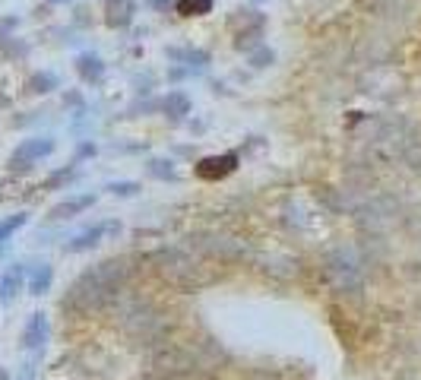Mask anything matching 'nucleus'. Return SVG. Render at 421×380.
<instances>
[{"label":"nucleus","instance_id":"5","mask_svg":"<svg viewBox=\"0 0 421 380\" xmlns=\"http://www.w3.org/2000/svg\"><path fill=\"white\" fill-rule=\"evenodd\" d=\"M235 168H238V156H235V152H225V156H206V158H200L197 175L203 177V181H219V177L231 175Z\"/></svg>","mask_w":421,"mask_h":380},{"label":"nucleus","instance_id":"22","mask_svg":"<svg viewBox=\"0 0 421 380\" xmlns=\"http://www.w3.org/2000/svg\"><path fill=\"white\" fill-rule=\"evenodd\" d=\"M7 105H10V99H7L4 92H0V108H7Z\"/></svg>","mask_w":421,"mask_h":380},{"label":"nucleus","instance_id":"11","mask_svg":"<svg viewBox=\"0 0 421 380\" xmlns=\"http://www.w3.org/2000/svg\"><path fill=\"white\" fill-rule=\"evenodd\" d=\"M162 108H165V118H171V120H184V114H190V99H187V92L174 89V92H168V95H165Z\"/></svg>","mask_w":421,"mask_h":380},{"label":"nucleus","instance_id":"8","mask_svg":"<svg viewBox=\"0 0 421 380\" xmlns=\"http://www.w3.org/2000/svg\"><path fill=\"white\" fill-rule=\"evenodd\" d=\"M51 285H54V266H51V263H35L32 270L26 272V289H29V295L41 298V295H48V291H51Z\"/></svg>","mask_w":421,"mask_h":380},{"label":"nucleus","instance_id":"20","mask_svg":"<svg viewBox=\"0 0 421 380\" xmlns=\"http://www.w3.org/2000/svg\"><path fill=\"white\" fill-rule=\"evenodd\" d=\"M89 156H96V143H89V139H86V143H79V149H77V158H73V165H77L79 158H89Z\"/></svg>","mask_w":421,"mask_h":380},{"label":"nucleus","instance_id":"4","mask_svg":"<svg viewBox=\"0 0 421 380\" xmlns=\"http://www.w3.org/2000/svg\"><path fill=\"white\" fill-rule=\"evenodd\" d=\"M48 336H51V327H48V317L41 310L29 314L26 329H22V348L26 352H41L48 346Z\"/></svg>","mask_w":421,"mask_h":380},{"label":"nucleus","instance_id":"17","mask_svg":"<svg viewBox=\"0 0 421 380\" xmlns=\"http://www.w3.org/2000/svg\"><path fill=\"white\" fill-rule=\"evenodd\" d=\"M73 177H77V165H67V168H58V171H54V175L48 177L41 187H45V190H58V187H64V184H70Z\"/></svg>","mask_w":421,"mask_h":380},{"label":"nucleus","instance_id":"14","mask_svg":"<svg viewBox=\"0 0 421 380\" xmlns=\"http://www.w3.org/2000/svg\"><path fill=\"white\" fill-rule=\"evenodd\" d=\"M26 222H29V213H13V215H7V219H0V247L7 244Z\"/></svg>","mask_w":421,"mask_h":380},{"label":"nucleus","instance_id":"16","mask_svg":"<svg viewBox=\"0 0 421 380\" xmlns=\"http://www.w3.org/2000/svg\"><path fill=\"white\" fill-rule=\"evenodd\" d=\"M181 16H206L212 10V0H174Z\"/></svg>","mask_w":421,"mask_h":380},{"label":"nucleus","instance_id":"21","mask_svg":"<svg viewBox=\"0 0 421 380\" xmlns=\"http://www.w3.org/2000/svg\"><path fill=\"white\" fill-rule=\"evenodd\" d=\"M149 4H153V6H155V10H165V6H168V4H171V0H149Z\"/></svg>","mask_w":421,"mask_h":380},{"label":"nucleus","instance_id":"7","mask_svg":"<svg viewBox=\"0 0 421 380\" xmlns=\"http://www.w3.org/2000/svg\"><path fill=\"white\" fill-rule=\"evenodd\" d=\"M98 196L96 194H79V196H67V200H60L58 206L51 209V219L54 222H64V219H73V215L86 213L89 206H96Z\"/></svg>","mask_w":421,"mask_h":380},{"label":"nucleus","instance_id":"9","mask_svg":"<svg viewBox=\"0 0 421 380\" xmlns=\"http://www.w3.org/2000/svg\"><path fill=\"white\" fill-rule=\"evenodd\" d=\"M136 16V4L134 0H108V6H105V23L111 25V29H124V25H130Z\"/></svg>","mask_w":421,"mask_h":380},{"label":"nucleus","instance_id":"2","mask_svg":"<svg viewBox=\"0 0 421 380\" xmlns=\"http://www.w3.org/2000/svg\"><path fill=\"white\" fill-rule=\"evenodd\" d=\"M54 146H58V143H54L51 137H29V139H22V143L16 146L13 152H10L7 168L10 171H29V168H35L41 158L51 156Z\"/></svg>","mask_w":421,"mask_h":380},{"label":"nucleus","instance_id":"18","mask_svg":"<svg viewBox=\"0 0 421 380\" xmlns=\"http://www.w3.org/2000/svg\"><path fill=\"white\" fill-rule=\"evenodd\" d=\"M105 190L115 194V196H136L143 190V184H136V181H111Z\"/></svg>","mask_w":421,"mask_h":380},{"label":"nucleus","instance_id":"24","mask_svg":"<svg viewBox=\"0 0 421 380\" xmlns=\"http://www.w3.org/2000/svg\"><path fill=\"white\" fill-rule=\"evenodd\" d=\"M51 4H67V0H51Z\"/></svg>","mask_w":421,"mask_h":380},{"label":"nucleus","instance_id":"12","mask_svg":"<svg viewBox=\"0 0 421 380\" xmlns=\"http://www.w3.org/2000/svg\"><path fill=\"white\" fill-rule=\"evenodd\" d=\"M58 86H60V80H58V73H51V70H39V73H32L29 76V82H26V89L29 92H35V95H48Z\"/></svg>","mask_w":421,"mask_h":380},{"label":"nucleus","instance_id":"3","mask_svg":"<svg viewBox=\"0 0 421 380\" xmlns=\"http://www.w3.org/2000/svg\"><path fill=\"white\" fill-rule=\"evenodd\" d=\"M121 232V222L117 219H108V222H96V225L83 228L79 234H73L70 241L64 244L67 253H83V251H92V247H98L105 241V234H117Z\"/></svg>","mask_w":421,"mask_h":380},{"label":"nucleus","instance_id":"15","mask_svg":"<svg viewBox=\"0 0 421 380\" xmlns=\"http://www.w3.org/2000/svg\"><path fill=\"white\" fill-rule=\"evenodd\" d=\"M146 171L159 181H178V171H174V162L171 158H149L146 162Z\"/></svg>","mask_w":421,"mask_h":380},{"label":"nucleus","instance_id":"1","mask_svg":"<svg viewBox=\"0 0 421 380\" xmlns=\"http://www.w3.org/2000/svg\"><path fill=\"white\" fill-rule=\"evenodd\" d=\"M124 279H127V263H124V260H102L98 266L86 270L83 276L73 282V289L67 291V298H64V308H77V310L102 308L108 298L117 295Z\"/></svg>","mask_w":421,"mask_h":380},{"label":"nucleus","instance_id":"13","mask_svg":"<svg viewBox=\"0 0 421 380\" xmlns=\"http://www.w3.org/2000/svg\"><path fill=\"white\" fill-rule=\"evenodd\" d=\"M168 57H171V61H181V63H197V67H206V63H209V54H206V51H200V48H171L168 51Z\"/></svg>","mask_w":421,"mask_h":380},{"label":"nucleus","instance_id":"10","mask_svg":"<svg viewBox=\"0 0 421 380\" xmlns=\"http://www.w3.org/2000/svg\"><path fill=\"white\" fill-rule=\"evenodd\" d=\"M77 73L83 82H102L105 76V61L98 54H92V51H86V54L77 57Z\"/></svg>","mask_w":421,"mask_h":380},{"label":"nucleus","instance_id":"23","mask_svg":"<svg viewBox=\"0 0 421 380\" xmlns=\"http://www.w3.org/2000/svg\"><path fill=\"white\" fill-rule=\"evenodd\" d=\"M0 380H10V374H7V367H0Z\"/></svg>","mask_w":421,"mask_h":380},{"label":"nucleus","instance_id":"6","mask_svg":"<svg viewBox=\"0 0 421 380\" xmlns=\"http://www.w3.org/2000/svg\"><path fill=\"white\" fill-rule=\"evenodd\" d=\"M26 263H10L7 270H4V276H0V301L10 304L16 295L22 291V285H26Z\"/></svg>","mask_w":421,"mask_h":380},{"label":"nucleus","instance_id":"25","mask_svg":"<svg viewBox=\"0 0 421 380\" xmlns=\"http://www.w3.org/2000/svg\"><path fill=\"white\" fill-rule=\"evenodd\" d=\"M254 4H263V0H254Z\"/></svg>","mask_w":421,"mask_h":380},{"label":"nucleus","instance_id":"19","mask_svg":"<svg viewBox=\"0 0 421 380\" xmlns=\"http://www.w3.org/2000/svg\"><path fill=\"white\" fill-rule=\"evenodd\" d=\"M273 51L269 48H260V51H254V54H250V63H254V67H269V63H273Z\"/></svg>","mask_w":421,"mask_h":380}]
</instances>
